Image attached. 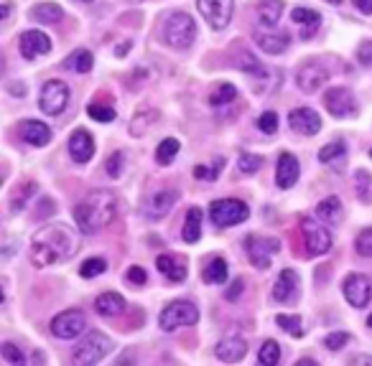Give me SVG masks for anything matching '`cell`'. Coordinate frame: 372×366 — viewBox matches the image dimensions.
<instances>
[{"label":"cell","instance_id":"1","mask_svg":"<svg viewBox=\"0 0 372 366\" xmlns=\"http://www.w3.org/2000/svg\"><path fill=\"white\" fill-rule=\"evenodd\" d=\"M77 250H80V234L64 221H54L33 234L28 255L36 267H51L71 259Z\"/></svg>","mask_w":372,"mask_h":366},{"label":"cell","instance_id":"2","mask_svg":"<svg viewBox=\"0 0 372 366\" xmlns=\"http://www.w3.org/2000/svg\"><path fill=\"white\" fill-rule=\"evenodd\" d=\"M118 217V196L107 188L89 191L77 206H74V221L80 226L82 234H97L105 226L112 224V219Z\"/></svg>","mask_w":372,"mask_h":366},{"label":"cell","instance_id":"3","mask_svg":"<svg viewBox=\"0 0 372 366\" xmlns=\"http://www.w3.org/2000/svg\"><path fill=\"white\" fill-rule=\"evenodd\" d=\"M197 39V24H194V18L189 13H181V10H176L171 13L163 26V41H166L171 48H189Z\"/></svg>","mask_w":372,"mask_h":366},{"label":"cell","instance_id":"4","mask_svg":"<svg viewBox=\"0 0 372 366\" xmlns=\"http://www.w3.org/2000/svg\"><path fill=\"white\" fill-rule=\"evenodd\" d=\"M110 351H112L110 336L100 333V331H92V333H87L85 338H82L80 346H74V351H71V361H74V364H82V366L100 364Z\"/></svg>","mask_w":372,"mask_h":366},{"label":"cell","instance_id":"5","mask_svg":"<svg viewBox=\"0 0 372 366\" xmlns=\"http://www.w3.org/2000/svg\"><path fill=\"white\" fill-rule=\"evenodd\" d=\"M199 320V311L197 305L191 303V300H174V303H168L159 315V326L161 331H176V328L181 326H194Z\"/></svg>","mask_w":372,"mask_h":366},{"label":"cell","instance_id":"6","mask_svg":"<svg viewBox=\"0 0 372 366\" xmlns=\"http://www.w3.org/2000/svg\"><path fill=\"white\" fill-rule=\"evenodd\" d=\"M301 232H303V239H306V252H309L311 257H319V255H326V252L332 250L334 244V237L332 232L324 226L321 219H311V217H303L301 219Z\"/></svg>","mask_w":372,"mask_h":366},{"label":"cell","instance_id":"7","mask_svg":"<svg viewBox=\"0 0 372 366\" xmlns=\"http://www.w3.org/2000/svg\"><path fill=\"white\" fill-rule=\"evenodd\" d=\"M209 217L217 226H238L250 217V209L240 199H217L209 206Z\"/></svg>","mask_w":372,"mask_h":366},{"label":"cell","instance_id":"8","mask_svg":"<svg viewBox=\"0 0 372 366\" xmlns=\"http://www.w3.org/2000/svg\"><path fill=\"white\" fill-rule=\"evenodd\" d=\"M69 102V86L62 79H48L39 92V107L46 115H62Z\"/></svg>","mask_w":372,"mask_h":366},{"label":"cell","instance_id":"9","mask_svg":"<svg viewBox=\"0 0 372 366\" xmlns=\"http://www.w3.org/2000/svg\"><path fill=\"white\" fill-rule=\"evenodd\" d=\"M245 250H247V257L253 262L258 270H268L270 267V255H276L281 250V241L276 237H255L250 234L245 239Z\"/></svg>","mask_w":372,"mask_h":366},{"label":"cell","instance_id":"10","mask_svg":"<svg viewBox=\"0 0 372 366\" xmlns=\"http://www.w3.org/2000/svg\"><path fill=\"white\" fill-rule=\"evenodd\" d=\"M197 8L214 31H222L232 21L235 3L232 0H197Z\"/></svg>","mask_w":372,"mask_h":366},{"label":"cell","instance_id":"11","mask_svg":"<svg viewBox=\"0 0 372 366\" xmlns=\"http://www.w3.org/2000/svg\"><path fill=\"white\" fill-rule=\"evenodd\" d=\"M85 326H87L85 313L71 308V311H62L59 315H54V320H51V333L56 338H62V341H69V338H77L85 331Z\"/></svg>","mask_w":372,"mask_h":366},{"label":"cell","instance_id":"12","mask_svg":"<svg viewBox=\"0 0 372 366\" xmlns=\"http://www.w3.org/2000/svg\"><path fill=\"white\" fill-rule=\"evenodd\" d=\"M324 107L334 117H355L357 115V100L347 86H332L324 94Z\"/></svg>","mask_w":372,"mask_h":366},{"label":"cell","instance_id":"13","mask_svg":"<svg viewBox=\"0 0 372 366\" xmlns=\"http://www.w3.org/2000/svg\"><path fill=\"white\" fill-rule=\"evenodd\" d=\"M342 293L352 308H364L372 300V282L360 273H352L342 282Z\"/></svg>","mask_w":372,"mask_h":366},{"label":"cell","instance_id":"14","mask_svg":"<svg viewBox=\"0 0 372 366\" xmlns=\"http://www.w3.org/2000/svg\"><path fill=\"white\" fill-rule=\"evenodd\" d=\"M296 82H299V89H303L306 94H314L329 82V71H326L324 64L306 62L301 69L296 71Z\"/></svg>","mask_w":372,"mask_h":366},{"label":"cell","instance_id":"15","mask_svg":"<svg viewBox=\"0 0 372 366\" xmlns=\"http://www.w3.org/2000/svg\"><path fill=\"white\" fill-rule=\"evenodd\" d=\"M18 48H21V56H24L26 62H33L36 56H44L51 51V39H48L46 33L41 31H24L21 33V39H18Z\"/></svg>","mask_w":372,"mask_h":366},{"label":"cell","instance_id":"16","mask_svg":"<svg viewBox=\"0 0 372 366\" xmlns=\"http://www.w3.org/2000/svg\"><path fill=\"white\" fill-rule=\"evenodd\" d=\"M288 125H291L299 135H306V138H311V135H317L319 130H321V117H319L317 109L296 107L291 115H288Z\"/></svg>","mask_w":372,"mask_h":366},{"label":"cell","instance_id":"17","mask_svg":"<svg viewBox=\"0 0 372 366\" xmlns=\"http://www.w3.org/2000/svg\"><path fill=\"white\" fill-rule=\"evenodd\" d=\"M69 156L74 163H89L92 156H95V140H92V135L89 130L85 127H77L69 138Z\"/></svg>","mask_w":372,"mask_h":366},{"label":"cell","instance_id":"18","mask_svg":"<svg viewBox=\"0 0 372 366\" xmlns=\"http://www.w3.org/2000/svg\"><path fill=\"white\" fill-rule=\"evenodd\" d=\"M214 354L220 361H227V364H238L242 358L247 356V343L245 338H240V336H227V338H222L217 346H214Z\"/></svg>","mask_w":372,"mask_h":366},{"label":"cell","instance_id":"19","mask_svg":"<svg viewBox=\"0 0 372 366\" xmlns=\"http://www.w3.org/2000/svg\"><path fill=\"white\" fill-rule=\"evenodd\" d=\"M299 158L293 153H281L278 156V165H276V183L281 188H291L296 181H299Z\"/></svg>","mask_w":372,"mask_h":366},{"label":"cell","instance_id":"20","mask_svg":"<svg viewBox=\"0 0 372 366\" xmlns=\"http://www.w3.org/2000/svg\"><path fill=\"white\" fill-rule=\"evenodd\" d=\"M255 44H258V48H260V51H265V54L278 56V54H283L285 48H288V44H291V36H288L285 31L273 33L268 28V31L255 33Z\"/></svg>","mask_w":372,"mask_h":366},{"label":"cell","instance_id":"21","mask_svg":"<svg viewBox=\"0 0 372 366\" xmlns=\"http://www.w3.org/2000/svg\"><path fill=\"white\" fill-rule=\"evenodd\" d=\"M296 288H299V275H296V270L285 267V270L278 273V280H276V285H273V300L288 303V300H293V295H296Z\"/></svg>","mask_w":372,"mask_h":366},{"label":"cell","instance_id":"22","mask_svg":"<svg viewBox=\"0 0 372 366\" xmlns=\"http://www.w3.org/2000/svg\"><path fill=\"white\" fill-rule=\"evenodd\" d=\"M156 267H159V273L163 275L168 282H184L186 275H189L186 262L179 259L176 255H161V257L156 259Z\"/></svg>","mask_w":372,"mask_h":366},{"label":"cell","instance_id":"23","mask_svg":"<svg viewBox=\"0 0 372 366\" xmlns=\"http://www.w3.org/2000/svg\"><path fill=\"white\" fill-rule=\"evenodd\" d=\"M21 138H24L28 145L44 148V145L51 143V130H48L46 122H39V120H24V125H21Z\"/></svg>","mask_w":372,"mask_h":366},{"label":"cell","instance_id":"24","mask_svg":"<svg viewBox=\"0 0 372 366\" xmlns=\"http://www.w3.org/2000/svg\"><path fill=\"white\" fill-rule=\"evenodd\" d=\"M291 21L301 26L303 41L311 39V36L317 33L319 26H321V16H319L317 10H311V8H293L291 10Z\"/></svg>","mask_w":372,"mask_h":366},{"label":"cell","instance_id":"25","mask_svg":"<svg viewBox=\"0 0 372 366\" xmlns=\"http://www.w3.org/2000/svg\"><path fill=\"white\" fill-rule=\"evenodd\" d=\"M92 66H95V56L87 48H77L64 59V69L74 71V74H87V71H92Z\"/></svg>","mask_w":372,"mask_h":366},{"label":"cell","instance_id":"26","mask_svg":"<svg viewBox=\"0 0 372 366\" xmlns=\"http://www.w3.org/2000/svg\"><path fill=\"white\" fill-rule=\"evenodd\" d=\"M281 13H283V0H260L258 6V21L265 28H276Z\"/></svg>","mask_w":372,"mask_h":366},{"label":"cell","instance_id":"27","mask_svg":"<svg viewBox=\"0 0 372 366\" xmlns=\"http://www.w3.org/2000/svg\"><path fill=\"white\" fill-rule=\"evenodd\" d=\"M95 308L100 315L112 318V315H120V313L125 311V300H123V295H118V293H103V295L95 300Z\"/></svg>","mask_w":372,"mask_h":366},{"label":"cell","instance_id":"28","mask_svg":"<svg viewBox=\"0 0 372 366\" xmlns=\"http://www.w3.org/2000/svg\"><path fill=\"white\" fill-rule=\"evenodd\" d=\"M319 161L326 165H332V168H342V163L347 161V145L342 140L329 143V145H324V148L319 150Z\"/></svg>","mask_w":372,"mask_h":366},{"label":"cell","instance_id":"29","mask_svg":"<svg viewBox=\"0 0 372 366\" xmlns=\"http://www.w3.org/2000/svg\"><path fill=\"white\" fill-rule=\"evenodd\" d=\"M342 211H344V206H342V201L337 199V196H329V199H324V201L317 206V217L324 221V224H337L342 219Z\"/></svg>","mask_w":372,"mask_h":366},{"label":"cell","instance_id":"30","mask_svg":"<svg viewBox=\"0 0 372 366\" xmlns=\"http://www.w3.org/2000/svg\"><path fill=\"white\" fill-rule=\"evenodd\" d=\"M176 199H179L176 191H161V194L153 196V201L148 203V214H151L153 219H161L163 214H168V211L174 209Z\"/></svg>","mask_w":372,"mask_h":366},{"label":"cell","instance_id":"31","mask_svg":"<svg viewBox=\"0 0 372 366\" xmlns=\"http://www.w3.org/2000/svg\"><path fill=\"white\" fill-rule=\"evenodd\" d=\"M184 241L186 244H197L199 237H202V209H189L186 214V224H184V232H181Z\"/></svg>","mask_w":372,"mask_h":366},{"label":"cell","instance_id":"32","mask_svg":"<svg viewBox=\"0 0 372 366\" xmlns=\"http://www.w3.org/2000/svg\"><path fill=\"white\" fill-rule=\"evenodd\" d=\"M62 16L64 10L56 3H41L31 8V18L36 24H56V21H62Z\"/></svg>","mask_w":372,"mask_h":366},{"label":"cell","instance_id":"33","mask_svg":"<svg viewBox=\"0 0 372 366\" xmlns=\"http://www.w3.org/2000/svg\"><path fill=\"white\" fill-rule=\"evenodd\" d=\"M202 277H204V282H212V285H224L227 282V262L222 257H214L202 270Z\"/></svg>","mask_w":372,"mask_h":366},{"label":"cell","instance_id":"34","mask_svg":"<svg viewBox=\"0 0 372 366\" xmlns=\"http://www.w3.org/2000/svg\"><path fill=\"white\" fill-rule=\"evenodd\" d=\"M235 97H238V89H235V84L224 82V84H220L212 94H209V104H212V107H222V104H230V102H235Z\"/></svg>","mask_w":372,"mask_h":366},{"label":"cell","instance_id":"35","mask_svg":"<svg viewBox=\"0 0 372 366\" xmlns=\"http://www.w3.org/2000/svg\"><path fill=\"white\" fill-rule=\"evenodd\" d=\"M258 361L263 366H276L281 361V346H278V341L268 338V341L263 343L260 351H258Z\"/></svg>","mask_w":372,"mask_h":366},{"label":"cell","instance_id":"36","mask_svg":"<svg viewBox=\"0 0 372 366\" xmlns=\"http://www.w3.org/2000/svg\"><path fill=\"white\" fill-rule=\"evenodd\" d=\"M179 148H181V143L176 140V138H166V140H163L159 148H156V161H159L161 165H168L176 158Z\"/></svg>","mask_w":372,"mask_h":366},{"label":"cell","instance_id":"37","mask_svg":"<svg viewBox=\"0 0 372 366\" xmlns=\"http://www.w3.org/2000/svg\"><path fill=\"white\" fill-rule=\"evenodd\" d=\"M276 323L283 328L285 333H291L293 338H301V336H303L301 315H285V313H281V315H276Z\"/></svg>","mask_w":372,"mask_h":366},{"label":"cell","instance_id":"38","mask_svg":"<svg viewBox=\"0 0 372 366\" xmlns=\"http://www.w3.org/2000/svg\"><path fill=\"white\" fill-rule=\"evenodd\" d=\"M263 161L260 156H255V153H242L240 156V163H238V168H240V173H245V176H253V173H258L263 168Z\"/></svg>","mask_w":372,"mask_h":366},{"label":"cell","instance_id":"39","mask_svg":"<svg viewBox=\"0 0 372 366\" xmlns=\"http://www.w3.org/2000/svg\"><path fill=\"white\" fill-rule=\"evenodd\" d=\"M105 270H107V262H105L103 257H89V259H85V262H82L80 275L89 280V277H97V275H103Z\"/></svg>","mask_w":372,"mask_h":366},{"label":"cell","instance_id":"40","mask_svg":"<svg viewBox=\"0 0 372 366\" xmlns=\"http://www.w3.org/2000/svg\"><path fill=\"white\" fill-rule=\"evenodd\" d=\"M87 115L97 122H112L115 120V109L110 104H100V102H92L87 107Z\"/></svg>","mask_w":372,"mask_h":366},{"label":"cell","instance_id":"41","mask_svg":"<svg viewBox=\"0 0 372 366\" xmlns=\"http://www.w3.org/2000/svg\"><path fill=\"white\" fill-rule=\"evenodd\" d=\"M222 165H224V158H217L214 161V165H197L194 168V179L199 181H217V176H220Z\"/></svg>","mask_w":372,"mask_h":366},{"label":"cell","instance_id":"42","mask_svg":"<svg viewBox=\"0 0 372 366\" xmlns=\"http://www.w3.org/2000/svg\"><path fill=\"white\" fill-rule=\"evenodd\" d=\"M33 191H36V186H33L31 181H28V183H24V188H16V194H13V199H10V211H13V214H18V211L24 209L26 199H28Z\"/></svg>","mask_w":372,"mask_h":366},{"label":"cell","instance_id":"43","mask_svg":"<svg viewBox=\"0 0 372 366\" xmlns=\"http://www.w3.org/2000/svg\"><path fill=\"white\" fill-rule=\"evenodd\" d=\"M355 250L360 257H372V226L370 229H362V232L357 234Z\"/></svg>","mask_w":372,"mask_h":366},{"label":"cell","instance_id":"44","mask_svg":"<svg viewBox=\"0 0 372 366\" xmlns=\"http://www.w3.org/2000/svg\"><path fill=\"white\" fill-rule=\"evenodd\" d=\"M258 127H260V133H265V135H276L278 133V115L273 112V109L263 112V115L258 117Z\"/></svg>","mask_w":372,"mask_h":366},{"label":"cell","instance_id":"45","mask_svg":"<svg viewBox=\"0 0 372 366\" xmlns=\"http://www.w3.org/2000/svg\"><path fill=\"white\" fill-rule=\"evenodd\" d=\"M3 358H6L10 366H24L26 364V356L21 354V349H18L16 343H10V341L3 343Z\"/></svg>","mask_w":372,"mask_h":366},{"label":"cell","instance_id":"46","mask_svg":"<svg viewBox=\"0 0 372 366\" xmlns=\"http://www.w3.org/2000/svg\"><path fill=\"white\" fill-rule=\"evenodd\" d=\"M123 165H125V153L123 150H115L110 158H107V176L110 179H120V173H123Z\"/></svg>","mask_w":372,"mask_h":366},{"label":"cell","instance_id":"47","mask_svg":"<svg viewBox=\"0 0 372 366\" xmlns=\"http://www.w3.org/2000/svg\"><path fill=\"white\" fill-rule=\"evenodd\" d=\"M347 343H352V336L349 333H344V331H337V333H329L324 338V346L329 351H339V349H344Z\"/></svg>","mask_w":372,"mask_h":366},{"label":"cell","instance_id":"48","mask_svg":"<svg viewBox=\"0 0 372 366\" xmlns=\"http://www.w3.org/2000/svg\"><path fill=\"white\" fill-rule=\"evenodd\" d=\"M370 183H372V176L367 171H357V196L367 201L370 199Z\"/></svg>","mask_w":372,"mask_h":366},{"label":"cell","instance_id":"49","mask_svg":"<svg viewBox=\"0 0 372 366\" xmlns=\"http://www.w3.org/2000/svg\"><path fill=\"white\" fill-rule=\"evenodd\" d=\"M357 59H360V64H362V66L372 69V41H364V44H360V48H357Z\"/></svg>","mask_w":372,"mask_h":366},{"label":"cell","instance_id":"50","mask_svg":"<svg viewBox=\"0 0 372 366\" xmlns=\"http://www.w3.org/2000/svg\"><path fill=\"white\" fill-rule=\"evenodd\" d=\"M242 71H263V66L258 64V59H255L253 54H242L240 56V64H238Z\"/></svg>","mask_w":372,"mask_h":366},{"label":"cell","instance_id":"51","mask_svg":"<svg viewBox=\"0 0 372 366\" xmlns=\"http://www.w3.org/2000/svg\"><path fill=\"white\" fill-rule=\"evenodd\" d=\"M127 280L135 282V285H143V282L148 280V275H145L143 267H130V270H127Z\"/></svg>","mask_w":372,"mask_h":366},{"label":"cell","instance_id":"52","mask_svg":"<svg viewBox=\"0 0 372 366\" xmlns=\"http://www.w3.org/2000/svg\"><path fill=\"white\" fill-rule=\"evenodd\" d=\"M242 290H245V282H242V280L238 277V280H235V282L230 285V290H227V300H238Z\"/></svg>","mask_w":372,"mask_h":366},{"label":"cell","instance_id":"53","mask_svg":"<svg viewBox=\"0 0 372 366\" xmlns=\"http://www.w3.org/2000/svg\"><path fill=\"white\" fill-rule=\"evenodd\" d=\"M357 6V10L360 13H364V16H372V0H352Z\"/></svg>","mask_w":372,"mask_h":366},{"label":"cell","instance_id":"54","mask_svg":"<svg viewBox=\"0 0 372 366\" xmlns=\"http://www.w3.org/2000/svg\"><path fill=\"white\" fill-rule=\"evenodd\" d=\"M349 364H372V356H352Z\"/></svg>","mask_w":372,"mask_h":366},{"label":"cell","instance_id":"55","mask_svg":"<svg viewBox=\"0 0 372 366\" xmlns=\"http://www.w3.org/2000/svg\"><path fill=\"white\" fill-rule=\"evenodd\" d=\"M10 18V3H3V21H8Z\"/></svg>","mask_w":372,"mask_h":366},{"label":"cell","instance_id":"56","mask_svg":"<svg viewBox=\"0 0 372 366\" xmlns=\"http://www.w3.org/2000/svg\"><path fill=\"white\" fill-rule=\"evenodd\" d=\"M127 48H130V44H125V46H118V48H115V56H123V54H127Z\"/></svg>","mask_w":372,"mask_h":366},{"label":"cell","instance_id":"57","mask_svg":"<svg viewBox=\"0 0 372 366\" xmlns=\"http://www.w3.org/2000/svg\"><path fill=\"white\" fill-rule=\"evenodd\" d=\"M329 3H332V6H339V3H342V0H329Z\"/></svg>","mask_w":372,"mask_h":366},{"label":"cell","instance_id":"58","mask_svg":"<svg viewBox=\"0 0 372 366\" xmlns=\"http://www.w3.org/2000/svg\"><path fill=\"white\" fill-rule=\"evenodd\" d=\"M367 326H370V328H372V315H370V318H367Z\"/></svg>","mask_w":372,"mask_h":366},{"label":"cell","instance_id":"59","mask_svg":"<svg viewBox=\"0 0 372 366\" xmlns=\"http://www.w3.org/2000/svg\"><path fill=\"white\" fill-rule=\"evenodd\" d=\"M80 3H92V0H80Z\"/></svg>","mask_w":372,"mask_h":366},{"label":"cell","instance_id":"60","mask_svg":"<svg viewBox=\"0 0 372 366\" xmlns=\"http://www.w3.org/2000/svg\"><path fill=\"white\" fill-rule=\"evenodd\" d=\"M370 158H372V148H370Z\"/></svg>","mask_w":372,"mask_h":366},{"label":"cell","instance_id":"61","mask_svg":"<svg viewBox=\"0 0 372 366\" xmlns=\"http://www.w3.org/2000/svg\"><path fill=\"white\" fill-rule=\"evenodd\" d=\"M133 3H138V0H133Z\"/></svg>","mask_w":372,"mask_h":366}]
</instances>
